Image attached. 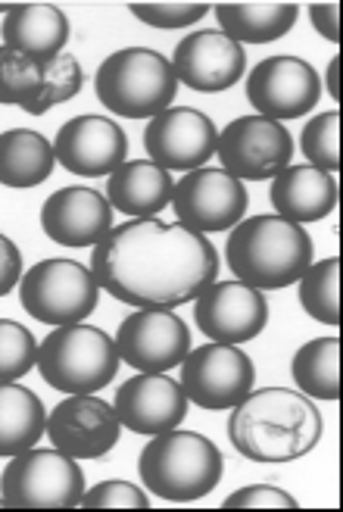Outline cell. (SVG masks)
Returning a JSON list of instances; mask_svg holds the SVG:
<instances>
[{
    "label": "cell",
    "mask_w": 343,
    "mask_h": 512,
    "mask_svg": "<svg viewBox=\"0 0 343 512\" xmlns=\"http://www.w3.org/2000/svg\"><path fill=\"white\" fill-rule=\"evenodd\" d=\"M97 288L138 310H175L197 300L219 275V253L206 235L181 222L131 219L94 244Z\"/></svg>",
    "instance_id": "cell-1"
},
{
    "label": "cell",
    "mask_w": 343,
    "mask_h": 512,
    "mask_svg": "<svg viewBox=\"0 0 343 512\" xmlns=\"http://www.w3.org/2000/svg\"><path fill=\"white\" fill-rule=\"evenodd\" d=\"M228 438L253 463H290L319 444L322 416L300 391L262 388L234 406Z\"/></svg>",
    "instance_id": "cell-2"
},
{
    "label": "cell",
    "mask_w": 343,
    "mask_h": 512,
    "mask_svg": "<svg viewBox=\"0 0 343 512\" xmlns=\"http://www.w3.org/2000/svg\"><path fill=\"white\" fill-rule=\"evenodd\" d=\"M228 269L256 291H281L312 266V238L281 216H250L234 225L225 247Z\"/></svg>",
    "instance_id": "cell-3"
},
{
    "label": "cell",
    "mask_w": 343,
    "mask_h": 512,
    "mask_svg": "<svg viewBox=\"0 0 343 512\" xmlns=\"http://www.w3.org/2000/svg\"><path fill=\"white\" fill-rule=\"evenodd\" d=\"M219 447L197 431H163L141 450L138 475L144 488L169 503H194L209 497L222 481Z\"/></svg>",
    "instance_id": "cell-4"
},
{
    "label": "cell",
    "mask_w": 343,
    "mask_h": 512,
    "mask_svg": "<svg viewBox=\"0 0 343 512\" xmlns=\"http://www.w3.org/2000/svg\"><path fill=\"white\" fill-rule=\"evenodd\" d=\"M97 100L125 119H153L172 107L178 79L172 63L150 47H125L97 69Z\"/></svg>",
    "instance_id": "cell-5"
},
{
    "label": "cell",
    "mask_w": 343,
    "mask_h": 512,
    "mask_svg": "<svg viewBox=\"0 0 343 512\" xmlns=\"http://www.w3.org/2000/svg\"><path fill=\"white\" fill-rule=\"evenodd\" d=\"M116 341L94 325H60L38 344V369L63 394L103 391L119 372Z\"/></svg>",
    "instance_id": "cell-6"
},
{
    "label": "cell",
    "mask_w": 343,
    "mask_h": 512,
    "mask_svg": "<svg viewBox=\"0 0 343 512\" xmlns=\"http://www.w3.org/2000/svg\"><path fill=\"white\" fill-rule=\"evenodd\" d=\"M94 272L75 260H41L19 278L22 310L44 325H75L97 310Z\"/></svg>",
    "instance_id": "cell-7"
},
{
    "label": "cell",
    "mask_w": 343,
    "mask_h": 512,
    "mask_svg": "<svg viewBox=\"0 0 343 512\" xmlns=\"http://www.w3.org/2000/svg\"><path fill=\"white\" fill-rule=\"evenodd\" d=\"M0 497L7 506H78L85 497V472L57 447H32L10 456V466L0 478Z\"/></svg>",
    "instance_id": "cell-8"
},
{
    "label": "cell",
    "mask_w": 343,
    "mask_h": 512,
    "mask_svg": "<svg viewBox=\"0 0 343 512\" xmlns=\"http://www.w3.org/2000/svg\"><path fill=\"white\" fill-rule=\"evenodd\" d=\"M216 157L237 182H262V178H275L281 169L290 166L294 138L275 119L241 116L228 122L225 132H219Z\"/></svg>",
    "instance_id": "cell-9"
},
{
    "label": "cell",
    "mask_w": 343,
    "mask_h": 512,
    "mask_svg": "<svg viewBox=\"0 0 343 512\" xmlns=\"http://www.w3.org/2000/svg\"><path fill=\"white\" fill-rule=\"evenodd\" d=\"M256 381L253 360L234 344H206L184 356L181 391L200 409H234Z\"/></svg>",
    "instance_id": "cell-10"
},
{
    "label": "cell",
    "mask_w": 343,
    "mask_h": 512,
    "mask_svg": "<svg viewBox=\"0 0 343 512\" xmlns=\"http://www.w3.org/2000/svg\"><path fill=\"white\" fill-rule=\"evenodd\" d=\"M172 210L184 228L197 235L228 232L247 213V188L225 169H194L175 182Z\"/></svg>",
    "instance_id": "cell-11"
},
{
    "label": "cell",
    "mask_w": 343,
    "mask_h": 512,
    "mask_svg": "<svg viewBox=\"0 0 343 512\" xmlns=\"http://www.w3.org/2000/svg\"><path fill=\"white\" fill-rule=\"evenodd\" d=\"M322 97V79L300 57H269L250 69L247 100L259 110V116L284 122L306 116Z\"/></svg>",
    "instance_id": "cell-12"
},
{
    "label": "cell",
    "mask_w": 343,
    "mask_h": 512,
    "mask_svg": "<svg viewBox=\"0 0 343 512\" xmlns=\"http://www.w3.org/2000/svg\"><path fill=\"white\" fill-rule=\"evenodd\" d=\"M119 428L113 403L94 394H69L50 409L44 434L72 459H100L119 444Z\"/></svg>",
    "instance_id": "cell-13"
},
{
    "label": "cell",
    "mask_w": 343,
    "mask_h": 512,
    "mask_svg": "<svg viewBox=\"0 0 343 512\" xmlns=\"http://www.w3.org/2000/svg\"><path fill=\"white\" fill-rule=\"evenodd\" d=\"M116 353L138 372H169L191 353V331L172 310H138L122 319Z\"/></svg>",
    "instance_id": "cell-14"
},
{
    "label": "cell",
    "mask_w": 343,
    "mask_h": 512,
    "mask_svg": "<svg viewBox=\"0 0 343 512\" xmlns=\"http://www.w3.org/2000/svg\"><path fill=\"white\" fill-rule=\"evenodd\" d=\"M216 138L219 132L206 113L191 107H169L144 128V150L150 163L166 172H194L209 157H216Z\"/></svg>",
    "instance_id": "cell-15"
},
{
    "label": "cell",
    "mask_w": 343,
    "mask_h": 512,
    "mask_svg": "<svg viewBox=\"0 0 343 512\" xmlns=\"http://www.w3.org/2000/svg\"><path fill=\"white\" fill-rule=\"evenodd\" d=\"M194 319L203 335L216 344H244L266 328L269 303L262 291L244 281H213L197 294Z\"/></svg>",
    "instance_id": "cell-16"
},
{
    "label": "cell",
    "mask_w": 343,
    "mask_h": 512,
    "mask_svg": "<svg viewBox=\"0 0 343 512\" xmlns=\"http://www.w3.org/2000/svg\"><path fill=\"white\" fill-rule=\"evenodd\" d=\"M113 409L125 431L163 434L178 428L188 416V394L181 391V381L163 372H141L116 391Z\"/></svg>",
    "instance_id": "cell-17"
},
{
    "label": "cell",
    "mask_w": 343,
    "mask_h": 512,
    "mask_svg": "<svg viewBox=\"0 0 343 512\" xmlns=\"http://www.w3.org/2000/svg\"><path fill=\"white\" fill-rule=\"evenodd\" d=\"M54 157L82 178L113 175L128 157V135L113 119L75 116L57 132Z\"/></svg>",
    "instance_id": "cell-18"
},
{
    "label": "cell",
    "mask_w": 343,
    "mask_h": 512,
    "mask_svg": "<svg viewBox=\"0 0 343 512\" xmlns=\"http://www.w3.org/2000/svg\"><path fill=\"white\" fill-rule=\"evenodd\" d=\"M169 63L181 85L203 94L228 91L234 82H241V75L247 69L244 47L225 38L219 29L191 32L175 47V57Z\"/></svg>",
    "instance_id": "cell-19"
},
{
    "label": "cell",
    "mask_w": 343,
    "mask_h": 512,
    "mask_svg": "<svg viewBox=\"0 0 343 512\" xmlns=\"http://www.w3.org/2000/svg\"><path fill=\"white\" fill-rule=\"evenodd\" d=\"M41 228L63 247H94L113 228V207L94 188H63L44 200Z\"/></svg>",
    "instance_id": "cell-20"
},
{
    "label": "cell",
    "mask_w": 343,
    "mask_h": 512,
    "mask_svg": "<svg viewBox=\"0 0 343 512\" xmlns=\"http://www.w3.org/2000/svg\"><path fill=\"white\" fill-rule=\"evenodd\" d=\"M272 207L275 216L287 222H319L337 207V182L331 172L315 166H287L272 182Z\"/></svg>",
    "instance_id": "cell-21"
},
{
    "label": "cell",
    "mask_w": 343,
    "mask_h": 512,
    "mask_svg": "<svg viewBox=\"0 0 343 512\" xmlns=\"http://www.w3.org/2000/svg\"><path fill=\"white\" fill-rule=\"evenodd\" d=\"M0 35H4V47H13L47 66L63 54L69 41V19L60 7L50 4H16L7 13Z\"/></svg>",
    "instance_id": "cell-22"
},
{
    "label": "cell",
    "mask_w": 343,
    "mask_h": 512,
    "mask_svg": "<svg viewBox=\"0 0 343 512\" xmlns=\"http://www.w3.org/2000/svg\"><path fill=\"white\" fill-rule=\"evenodd\" d=\"M172 175L150 160H125L107 182V200L110 207L135 216V219H153L172 203Z\"/></svg>",
    "instance_id": "cell-23"
},
{
    "label": "cell",
    "mask_w": 343,
    "mask_h": 512,
    "mask_svg": "<svg viewBox=\"0 0 343 512\" xmlns=\"http://www.w3.org/2000/svg\"><path fill=\"white\" fill-rule=\"evenodd\" d=\"M57 166L54 147L32 128H10L0 135V185L38 188Z\"/></svg>",
    "instance_id": "cell-24"
},
{
    "label": "cell",
    "mask_w": 343,
    "mask_h": 512,
    "mask_svg": "<svg viewBox=\"0 0 343 512\" xmlns=\"http://www.w3.org/2000/svg\"><path fill=\"white\" fill-rule=\"evenodd\" d=\"M222 35L237 44H269L284 38L300 16L297 4H213Z\"/></svg>",
    "instance_id": "cell-25"
},
{
    "label": "cell",
    "mask_w": 343,
    "mask_h": 512,
    "mask_svg": "<svg viewBox=\"0 0 343 512\" xmlns=\"http://www.w3.org/2000/svg\"><path fill=\"white\" fill-rule=\"evenodd\" d=\"M47 425L44 403L16 381H0V456L32 450Z\"/></svg>",
    "instance_id": "cell-26"
},
{
    "label": "cell",
    "mask_w": 343,
    "mask_h": 512,
    "mask_svg": "<svg viewBox=\"0 0 343 512\" xmlns=\"http://www.w3.org/2000/svg\"><path fill=\"white\" fill-rule=\"evenodd\" d=\"M294 381L297 388L315 400H337L340 397V341L337 338H315L294 353Z\"/></svg>",
    "instance_id": "cell-27"
},
{
    "label": "cell",
    "mask_w": 343,
    "mask_h": 512,
    "mask_svg": "<svg viewBox=\"0 0 343 512\" xmlns=\"http://www.w3.org/2000/svg\"><path fill=\"white\" fill-rule=\"evenodd\" d=\"M300 306L322 325H340V260L312 263L300 275Z\"/></svg>",
    "instance_id": "cell-28"
},
{
    "label": "cell",
    "mask_w": 343,
    "mask_h": 512,
    "mask_svg": "<svg viewBox=\"0 0 343 512\" xmlns=\"http://www.w3.org/2000/svg\"><path fill=\"white\" fill-rule=\"evenodd\" d=\"M44 85V63L19 54L13 47H0V104L32 107Z\"/></svg>",
    "instance_id": "cell-29"
},
{
    "label": "cell",
    "mask_w": 343,
    "mask_h": 512,
    "mask_svg": "<svg viewBox=\"0 0 343 512\" xmlns=\"http://www.w3.org/2000/svg\"><path fill=\"white\" fill-rule=\"evenodd\" d=\"M85 85V72L82 66H78L75 57L69 54H60L57 60H50L44 66V85H41V94L32 107H25V113H32V116H44L50 107H57V104H66V100H72L78 91H82Z\"/></svg>",
    "instance_id": "cell-30"
},
{
    "label": "cell",
    "mask_w": 343,
    "mask_h": 512,
    "mask_svg": "<svg viewBox=\"0 0 343 512\" xmlns=\"http://www.w3.org/2000/svg\"><path fill=\"white\" fill-rule=\"evenodd\" d=\"M35 363L38 341L32 331L13 319H0V381H19L32 372Z\"/></svg>",
    "instance_id": "cell-31"
},
{
    "label": "cell",
    "mask_w": 343,
    "mask_h": 512,
    "mask_svg": "<svg viewBox=\"0 0 343 512\" xmlns=\"http://www.w3.org/2000/svg\"><path fill=\"white\" fill-rule=\"evenodd\" d=\"M300 147L309 157V163L322 172H337L340 169V113H322L315 116L300 135Z\"/></svg>",
    "instance_id": "cell-32"
},
{
    "label": "cell",
    "mask_w": 343,
    "mask_h": 512,
    "mask_svg": "<svg viewBox=\"0 0 343 512\" xmlns=\"http://www.w3.org/2000/svg\"><path fill=\"white\" fill-rule=\"evenodd\" d=\"M213 4H128L131 16L153 25V29H188L200 22Z\"/></svg>",
    "instance_id": "cell-33"
},
{
    "label": "cell",
    "mask_w": 343,
    "mask_h": 512,
    "mask_svg": "<svg viewBox=\"0 0 343 512\" xmlns=\"http://www.w3.org/2000/svg\"><path fill=\"white\" fill-rule=\"evenodd\" d=\"M78 506H94V509L97 506H113V509L135 506V509H144V506H150V500H147V494L141 488H135V484L113 478V481L97 484L94 491H85V497H82V503H78Z\"/></svg>",
    "instance_id": "cell-34"
},
{
    "label": "cell",
    "mask_w": 343,
    "mask_h": 512,
    "mask_svg": "<svg viewBox=\"0 0 343 512\" xmlns=\"http://www.w3.org/2000/svg\"><path fill=\"white\" fill-rule=\"evenodd\" d=\"M228 509H244V506H256V509H269V506H281V509H294L297 500L290 497L281 488H272V484H253V488H241L234 491L225 500Z\"/></svg>",
    "instance_id": "cell-35"
},
{
    "label": "cell",
    "mask_w": 343,
    "mask_h": 512,
    "mask_svg": "<svg viewBox=\"0 0 343 512\" xmlns=\"http://www.w3.org/2000/svg\"><path fill=\"white\" fill-rule=\"evenodd\" d=\"M19 278H22V253L7 235H0V297H7L19 285Z\"/></svg>",
    "instance_id": "cell-36"
},
{
    "label": "cell",
    "mask_w": 343,
    "mask_h": 512,
    "mask_svg": "<svg viewBox=\"0 0 343 512\" xmlns=\"http://www.w3.org/2000/svg\"><path fill=\"white\" fill-rule=\"evenodd\" d=\"M309 19L315 25V32L322 38H328L331 44L340 41V4H312L309 7Z\"/></svg>",
    "instance_id": "cell-37"
},
{
    "label": "cell",
    "mask_w": 343,
    "mask_h": 512,
    "mask_svg": "<svg viewBox=\"0 0 343 512\" xmlns=\"http://www.w3.org/2000/svg\"><path fill=\"white\" fill-rule=\"evenodd\" d=\"M337 72H340V57H334L328 63V75H325V85H328V94L337 100L340 97V85H337Z\"/></svg>",
    "instance_id": "cell-38"
},
{
    "label": "cell",
    "mask_w": 343,
    "mask_h": 512,
    "mask_svg": "<svg viewBox=\"0 0 343 512\" xmlns=\"http://www.w3.org/2000/svg\"><path fill=\"white\" fill-rule=\"evenodd\" d=\"M0 506H7V503H4V497H0Z\"/></svg>",
    "instance_id": "cell-39"
}]
</instances>
